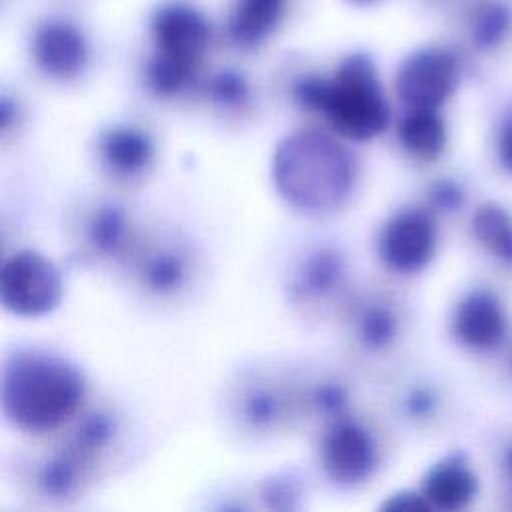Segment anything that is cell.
I'll use <instances>...</instances> for the list:
<instances>
[{"instance_id": "cell-1", "label": "cell", "mask_w": 512, "mask_h": 512, "mask_svg": "<svg viewBox=\"0 0 512 512\" xmlns=\"http://www.w3.org/2000/svg\"><path fill=\"white\" fill-rule=\"evenodd\" d=\"M356 160L346 146L320 130L282 138L272 156V180L286 204L306 214L338 210L356 186Z\"/></svg>"}, {"instance_id": "cell-2", "label": "cell", "mask_w": 512, "mask_h": 512, "mask_svg": "<svg viewBox=\"0 0 512 512\" xmlns=\"http://www.w3.org/2000/svg\"><path fill=\"white\" fill-rule=\"evenodd\" d=\"M84 398V378L64 358L12 354L2 370V410L24 432L42 434L72 418Z\"/></svg>"}, {"instance_id": "cell-3", "label": "cell", "mask_w": 512, "mask_h": 512, "mask_svg": "<svg viewBox=\"0 0 512 512\" xmlns=\"http://www.w3.org/2000/svg\"><path fill=\"white\" fill-rule=\"evenodd\" d=\"M316 112L342 138L354 142L372 140L388 128L390 106L366 54H350L340 62L334 78H326Z\"/></svg>"}, {"instance_id": "cell-4", "label": "cell", "mask_w": 512, "mask_h": 512, "mask_svg": "<svg viewBox=\"0 0 512 512\" xmlns=\"http://www.w3.org/2000/svg\"><path fill=\"white\" fill-rule=\"evenodd\" d=\"M60 270L36 250H18L2 264L0 298L16 316H42L62 300Z\"/></svg>"}, {"instance_id": "cell-5", "label": "cell", "mask_w": 512, "mask_h": 512, "mask_svg": "<svg viewBox=\"0 0 512 512\" xmlns=\"http://www.w3.org/2000/svg\"><path fill=\"white\" fill-rule=\"evenodd\" d=\"M456 56L438 46L412 52L400 66L396 90L408 110H438L456 90Z\"/></svg>"}, {"instance_id": "cell-6", "label": "cell", "mask_w": 512, "mask_h": 512, "mask_svg": "<svg viewBox=\"0 0 512 512\" xmlns=\"http://www.w3.org/2000/svg\"><path fill=\"white\" fill-rule=\"evenodd\" d=\"M324 474L340 486L366 482L378 466V446L370 430L342 416L330 422L320 444Z\"/></svg>"}, {"instance_id": "cell-7", "label": "cell", "mask_w": 512, "mask_h": 512, "mask_svg": "<svg viewBox=\"0 0 512 512\" xmlns=\"http://www.w3.org/2000/svg\"><path fill=\"white\" fill-rule=\"evenodd\" d=\"M436 248V228L428 214L404 210L392 216L378 238V254L396 272L424 268Z\"/></svg>"}, {"instance_id": "cell-8", "label": "cell", "mask_w": 512, "mask_h": 512, "mask_svg": "<svg viewBox=\"0 0 512 512\" xmlns=\"http://www.w3.org/2000/svg\"><path fill=\"white\" fill-rule=\"evenodd\" d=\"M152 36L158 54L198 66L210 40V26L196 8L166 4L154 14Z\"/></svg>"}, {"instance_id": "cell-9", "label": "cell", "mask_w": 512, "mask_h": 512, "mask_svg": "<svg viewBox=\"0 0 512 512\" xmlns=\"http://www.w3.org/2000/svg\"><path fill=\"white\" fill-rule=\"evenodd\" d=\"M32 54L42 72L68 80L78 76L88 60L84 34L66 20L42 22L32 38Z\"/></svg>"}, {"instance_id": "cell-10", "label": "cell", "mask_w": 512, "mask_h": 512, "mask_svg": "<svg viewBox=\"0 0 512 512\" xmlns=\"http://www.w3.org/2000/svg\"><path fill=\"white\" fill-rule=\"evenodd\" d=\"M506 330V316L498 298L490 290L470 292L456 308L452 332L456 340L472 348L498 344Z\"/></svg>"}, {"instance_id": "cell-11", "label": "cell", "mask_w": 512, "mask_h": 512, "mask_svg": "<svg viewBox=\"0 0 512 512\" xmlns=\"http://www.w3.org/2000/svg\"><path fill=\"white\" fill-rule=\"evenodd\" d=\"M346 258L332 246L308 252L290 280V294L298 302H314L332 296L344 286Z\"/></svg>"}, {"instance_id": "cell-12", "label": "cell", "mask_w": 512, "mask_h": 512, "mask_svg": "<svg viewBox=\"0 0 512 512\" xmlns=\"http://www.w3.org/2000/svg\"><path fill=\"white\" fill-rule=\"evenodd\" d=\"M478 480L464 460L452 456L434 464L422 482V494L432 508L460 510L476 494Z\"/></svg>"}, {"instance_id": "cell-13", "label": "cell", "mask_w": 512, "mask_h": 512, "mask_svg": "<svg viewBox=\"0 0 512 512\" xmlns=\"http://www.w3.org/2000/svg\"><path fill=\"white\" fill-rule=\"evenodd\" d=\"M102 162L120 176H136L154 160V142L148 132L134 126H114L98 142Z\"/></svg>"}, {"instance_id": "cell-14", "label": "cell", "mask_w": 512, "mask_h": 512, "mask_svg": "<svg viewBox=\"0 0 512 512\" xmlns=\"http://www.w3.org/2000/svg\"><path fill=\"white\" fill-rule=\"evenodd\" d=\"M286 0H238L230 22L228 34L238 46L260 44L280 22Z\"/></svg>"}, {"instance_id": "cell-15", "label": "cell", "mask_w": 512, "mask_h": 512, "mask_svg": "<svg viewBox=\"0 0 512 512\" xmlns=\"http://www.w3.org/2000/svg\"><path fill=\"white\" fill-rule=\"evenodd\" d=\"M398 138L414 156L434 160L446 146V128L438 110H408L398 124Z\"/></svg>"}, {"instance_id": "cell-16", "label": "cell", "mask_w": 512, "mask_h": 512, "mask_svg": "<svg viewBox=\"0 0 512 512\" xmlns=\"http://www.w3.org/2000/svg\"><path fill=\"white\" fill-rule=\"evenodd\" d=\"M512 32V6L506 0H480L472 12L470 38L478 50L500 46Z\"/></svg>"}, {"instance_id": "cell-17", "label": "cell", "mask_w": 512, "mask_h": 512, "mask_svg": "<svg viewBox=\"0 0 512 512\" xmlns=\"http://www.w3.org/2000/svg\"><path fill=\"white\" fill-rule=\"evenodd\" d=\"M88 242L102 256H118L130 238L126 212L116 204L100 206L88 222Z\"/></svg>"}, {"instance_id": "cell-18", "label": "cell", "mask_w": 512, "mask_h": 512, "mask_svg": "<svg viewBox=\"0 0 512 512\" xmlns=\"http://www.w3.org/2000/svg\"><path fill=\"white\" fill-rule=\"evenodd\" d=\"M188 278V262L174 248H160L150 254L142 266V282L144 286L158 294L168 296L180 290Z\"/></svg>"}, {"instance_id": "cell-19", "label": "cell", "mask_w": 512, "mask_h": 512, "mask_svg": "<svg viewBox=\"0 0 512 512\" xmlns=\"http://www.w3.org/2000/svg\"><path fill=\"white\" fill-rule=\"evenodd\" d=\"M82 458L84 456L78 454L74 448L50 456L40 466L38 476H36V482H38V488L42 490V494H46L50 498L72 496L80 486V478H82L80 460Z\"/></svg>"}, {"instance_id": "cell-20", "label": "cell", "mask_w": 512, "mask_h": 512, "mask_svg": "<svg viewBox=\"0 0 512 512\" xmlns=\"http://www.w3.org/2000/svg\"><path fill=\"white\" fill-rule=\"evenodd\" d=\"M472 232L482 246L512 264V220L500 206H480L472 216Z\"/></svg>"}, {"instance_id": "cell-21", "label": "cell", "mask_w": 512, "mask_h": 512, "mask_svg": "<svg viewBox=\"0 0 512 512\" xmlns=\"http://www.w3.org/2000/svg\"><path fill=\"white\" fill-rule=\"evenodd\" d=\"M398 334L396 314L380 304H366L356 316V336L368 350H384L388 348Z\"/></svg>"}, {"instance_id": "cell-22", "label": "cell", "mask_w": 512, "mask_h": 512, "mask_svg": "<svg viewBox=\"0 0 512 512\" xmlns=\"http://www.w3.org/2000/svg\"><path fill=\"white\" fill-rule=\"evenodd\" d=\"M194 72H196L194 64L156 52L146 68V82L154 94L174 96L192 82Z\"/></svg>"}, {"instance_id": "cell-23", "label": "cell", "mask_w": 512, "mask_h": 512, "mask_svg": "<svg viewBox=\"0 0 512 512\" xmlns=\"http://www.w3.org/2000/svg\"><path fill=\"white\" fill-rule=\"evenodd\" d=\"M284 404L282 398L264 386L252 388L244 400H242V420L252 428V430H270L278 424L282 418Z\"/></svg>"}, {"instance_id": "cell-24", "label": "cell", "mask_w": 512, "mask_h": 512, "mask_svg": "<svg viewBox=\"0 0 512 512\" xmlns=\"http://www.w3.org/2000/svg\"><path fill=\"white\" fill-rule=\"evenodd\" d=\"M118 424L110 412H92L76 428L74 450L82 456H88L96 450H102L116 436Z\"/></svg>"}, {"instance_id": "cell-25", "label": "cell", "mask_w": 512, "mask_h": 512, "mask_svg": "<svg viewBox=\"0 0 512 512\" xmlns=\"http://www.w3.org/2000/svg\"><path fill=\"white\" fill-rule=\"evenodd\" d=\"M210 98L222 108H242L250 100V86L236 70H220L208 82Z\"/></svg>"}, {"instance_id": "cell-26", "label": "cell", "mask_w": 512, "mask_h": 512, "mask_svg": "<svg viewBox=\"0 0 512 512\" xmlns=\"http://www.w3.org/2000/svg\"><path fill=\"white\" fill-rule=\"evenodd\" d=\"M310 404L314 410L326 418L336 420L346 416L348 410V390L338 382H322L310 392Z\"/></svg>"}, {"instance_id": "cell-27", "label": "cell", "mask_w": 512, "mask_h": 512, "mask_svg": "<svg viewBox=\"0 0 512 512\" xmlns=\"http://www.w3.org/2000/svg\"><path fill=\"white\" fill-rule=\"evenodd\" d=\"M262 498L274 510H294L300 498L298 482L288 474L272 476L262 486Z\"/></svg>"}, {"instance_id": "cell-28", "label": "cell", "mask_w": 512, "mask_h": 512, "mask_svg": "<svg viewBox=\"0 0 512 512\" xmlns=\"http://www.w3.org/2000/svg\"><path fill=\"white\" fill-rule=\"evenodd\" d=\"M382 510L388 512H422V510H430V502L424 498V494L420 492H410V490H402L392 494L386 502H382L380 506Z\"/></svg>"}, {"instance_id": "cell-29", "label": "cell", "mask_w": 512, "mask_h": 512, "mask_svg": "<svg viewBox=\"0 0 512 512\" xmlns=\"http://www.w3.org/2000/svg\"><path fill=\"white\" fill-rule=\"evenodd\" d=\"M462 198L464 194L460 186L450 180H440L430 190V200L440 210H456L462 204Z\"/></svg>"}, {"instance_id": "cell-30", "label": "cell", "mask_w": 512, "mask_h": 512, "mask_svg": "<svg viewBox=\"0 0 512 512\" xmlns=\"http://www.w3.org/2000/svg\"><path fill=\"white\" fill-rule=\"evenodd\" d=\"M434 404H436V398L428 388H416L404 400V408L412 418L428 416L434 410Z\"/></svg>"}, {"instance_id": "cell-31", "label": "cell", "mask_w": 512, "mask_h": 512, "mask_svg": "<svg viewBox=\"0 0 512 512\" xmlns=\"http://www.w3.org/2000/svg\"><path fill=\"white\" fill-rule=\"evenodd\" d=\"M498 156L502 164L512 172V116L504 122L498 136Z\"/></svg>"}, {"instance_id": "cell-32", "label": "cell", "mask_w": 512, "mask_h": 512, "mask_svg": "<svg viewBox=\"0 0 512 512\" xmlns=\"http://www.w3.org/2000/svg\"><path fill=\"white\" fill-rule=\"evenodd\" d=\"M506 466H508V470H510V474H512V446H510L508 452H506Z\"/></svg>"}, {"instance_id": "cell-33", "label": "cell", "mask_w": 512, "mask_h": 512, "mask_svg": "<svg viewBox=\"0 0 512 512\" xmlns=\"http://www.w3.org/2000/svg\"><path fill=\"white\" fill-rule=\"evenodd\" d=\"M356 2H370V0H356Z\"/></svg>"}]
</instances>
